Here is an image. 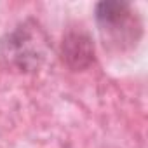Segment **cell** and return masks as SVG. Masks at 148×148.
<instances>
[{"mask_svg":"<svg viewBox=\"0 0 148 148\" xmlns=\"http://www.w3.org/2000/svg\"><path fill=\"white\" fill-rule=\"evenodd\" d=\"M49 52V38L38 23L26 19L0 38V61L19 73L42 68Z\"/></svg>","mask_w":148,"mask_h":148,"instance_id":"6da1fadb","label":"cell"},{"mask_svg":"<svg viewBox=\"0 0 148 148\" xmlns=\"http://www.w3.org/2000/svg\"><path fill=\"white\" fill-rule=\"evenodd\" d=\"M94 18L105 45H113L117 49H125L136 45L143 25L132 5L124 0H103L94 9Z\"/></svg>","mask_w":148,"mask_h":148,"instance_id":"7a4b0ae2","label":"cell"},{"mask_svg":"<svg viewBox=\"0 0 148 148\" xmlns=\"http://www.w3.org/2000/svg\"><path fill=\"white\" fill-rule=\"evenodd\" d=\"M59 56L64 66L71 71H84L94 63V42L92 37L82 30L75 28L64 33Z\"/></svg>","mask_w":148,"mask_h":148,"instance_id":"3957f363","label":"cell"}]
</instances>
